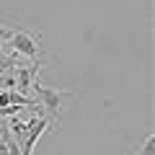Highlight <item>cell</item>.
Returning <instances> with one entry per match:
<instances>
[{
  "label": "cell",
  "mask_w": 155,
  "mask_h": 155,
  "mask_svg": "<svg viewBox=\"0 0 155 155\" xmlns=\"http://www.w3.org/2000/svg\"><path fill=\"white\" fill-rule=\"evenodd\" d=\"M21 109H23V106H13V104H8V106H0V116H16Z\"/></svg>",
  "instance_id": "6"
},
{
  "label": "cell",
  "mask_w": 155,
  "mask_h": 155,
  "mask_svg": "<svg viewBox=\"0 0 155 155\" xmlns=\"http://www.w3.org/2000/svg\"><path fill=\"white\" fill-rule=\"evenodd\" d=\"M39 65H41V62L34 60L28 67H18V65L13 67V80H16L13 88H16L18 93H23V96L31 93V85H34V80H36V75H39Z\"/></svg>",
  "instance_id": "4"
},
{
  "label": "cell",
  "mask_w": 155,
  "mask_h": 155,
  "mask_svg": "<svg viewBox=\"0 0 155 155\" xmlns=\"http://www.w3.org/2000/svg\"><path fill=\"white\" fill-rule=\"evenodd\" d=\"M140 155H155V140H153V137L145 140V145H142V150H140Z\"/></svg>",
  "instance_id": "7"
},
{
  "label": "cell",
  "mask_w": 155,
  "mask_h": 155,
  "mask_svg": "<svg viewBox=\"0 0 155 155\" xmlns=\"http://www.w3.org/2000/svg\"><path fill=\"white\" fill-rule=\"evenodd\" d=\"M26 127H28V132H26V140H23V145H21V155H31L34 153V147H36V142L41 140V134L49 129V122H47L44 116H34V119H28L26 122Z\"/></svg>",
  "instance_id": "3"
},
{
  "label": "cell",
  "mask_w": 155,
  "mask_h": 155,
  "mask_svg": "<svg viewBox=\"0 0 155 155\" xmlns=\"http://www.w3.org/2000/svg\"><path fill=\"white\" fill-rule=\"evenodd\" d=\"M8 39H11L16 54H23V57H28V60H39V44H36V39H34L31 34H26V31H11Z\"/></svg>",
  "instance_id": "2"
},
{
  "label": "cell",
  "mask_w": 155,
  "mask_h": 155,
  "mask_svg": "<svg viewBox=\"0 0 155 155\" xmlns=\"http://www.w3.org/2000/svg\"><path fill=\"white\" fill-rule=\"evenodd\" d=\"M16 52H13V54H3V52H0V75H3V72H8L11 70V67H16Z\"/></svg>",
  "instance_id": "5"
},
{
  "label": "cell",
  "mask_w": 155,
  "mask_h": 155,
  "mask_svg": "<svg viewBox=\"0 0 155 155\" xmlns=\"http://www.w3.org/2000/svg\"><path fill=\"white\" fill-rule=\"evenodd\" d=\"M0 155H11V150H8V145L0 140Z\"/></svg>",
  "instance_id": "8"
},
{
  "label": "cell",
  "mask_w": 155,
  "mask_h": 155,
  "mask_svg": "<svg viewBox=\"0 0 155 155\" xmlns=\"http://www.w3.org/2000/svg\"><path fill=\"white\" fill-rule=\"evenodd\" d=\"M31 91L36 93V98H39V104H41V109H47L52 116H54V119L62 114V104H65L67 98H72V93H62V91H57V88H47V85H41L39 80H34Z\"/></svg>",
  "instance_id": "1"
}]
</instances>
